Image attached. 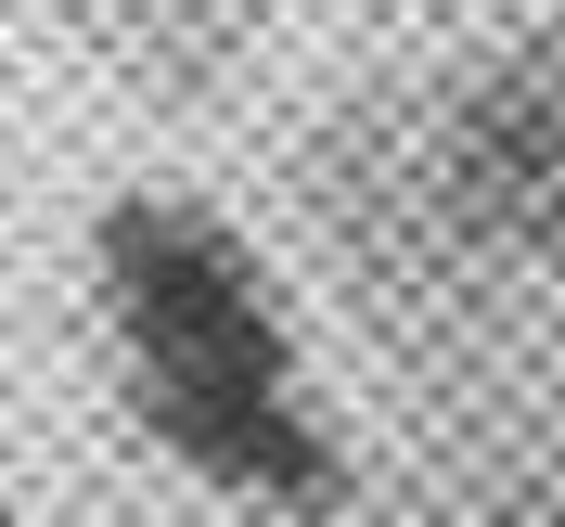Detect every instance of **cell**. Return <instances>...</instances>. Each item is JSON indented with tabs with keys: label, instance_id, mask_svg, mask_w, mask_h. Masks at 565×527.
Here are the masks:
<instances>
[{
	"label": "cell",
	"instance_id": "cell-1",
	"mask_svg": "<svg viewBox=\"0 0 565 527\" xmlns=\"http://www.w3.org/2000/svg\"><path fill=\"white\" fill-rule=\"evenodd\" d=\"M104 296L129 335L141 412L180 463H206L218 489H257V502H334V438L296 399L282 309L206 207H180V193L104 207Z\"/></svg>",
	"mask_w": 565,
	"mask_h": 527
},
{
	"label": "cell",
	"instance_id": "cell-2",
	"mask_svg": "<svg viewBox=\"0 0 565 527\" xmlns=\"http://www.w3.org/2000/svg\"><path fill=\"white\" fill-rule=\"evenodd\" d=\"M450 207L501 257H565V39H514L450 104Z\"/></svg>",
	"mask_w": 565,
	"mask_h": 527
},
{
	"label": "cell",
	"instance_id": "cell-3",
	"mask_svg": "<svg viewBox=\"0 0 565 527\" xmlns=\"http://www.w3.org/2000/svg\"><path fill=\"white\" fill-rule=\"evenodd\" d=\"M514 527H565V502H553V515H514Z\"/></svg>",
	"mask_w": 565,
	"mask_h": 527
},
{
	"label": "cell",
	"instance_id": "cell-4",
	"mask_svg": "<svg viewBox=\"0 0 565 527\" xmlns=\"http://www.w3.org/2000/svg\"><path fill=\"white\" fill-rule=\"evenodd\" d=\"M0 527H13V515H0Z\"/></svg>",
	"mask_w": 565,
	"mask_h": 527
}]
</instances>
